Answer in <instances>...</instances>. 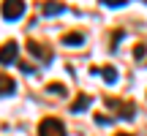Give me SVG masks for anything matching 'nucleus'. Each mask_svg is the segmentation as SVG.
<instances>
[{
	"label": "nucleus",
	"instance_id": "f257e3e1",
	"mask_svg": "<svg viewBox=\"0 0 147 136\" xmlns=\"http://www.w3.org/2000/svg\"><path fill=\"white\" fill-rule=\"evenodd\" d=\"M25 11H27V5L22 3V0H5V3L0 5V14H3V19H8V22L22 19Z\"/></svg>",
	"mask_w": 147,
	"mask_h": 136
},
{
	"label": "nucleus",
	"instance_id": "f03ea898",
	"mask_svg": "<svg viewBox=\"0 0 147 136\" xmlns=\"http://www.w3.org/2000/svg\"><path fill=\"white\" fill-rule=\"evenodd\" d=\"M38 136H65V125L57 120V117H47L38 125Z\"/></svg>",
	"mask_w": 147,
	"mask_h": 136
},
{
	"label": "nucleus",
	"instance_id": "7ed1b4c3",
	"mask_svg": "<svg viewBox=\"0 0 147 136\" xmlns=\"http://www.w3.org/2000/svg\"><path fill=\"white\" fill-rule=\"evenodd\" d=\"M16 57H19V44H16V41H5L3 46H0V65L14 63Z\"/></svg>",
	"mask_w": 147,
	"mask_h": 136
},
{
	"label": "nucleus",
	"instance_id": "20e7f679",
	"mask_svg": "<svg viewBox=\"0 0 147 136\" xmlns=\"http://www.w3.org/2000/svg\"><path fill=\"white\" fill-rule=\"evenodd\" d=\"M14 90H16L14 79H11V76H5V73H0V95H11Z\"/></svg>",
	"mask_w": 147,
	"mask_h": 136
},
{
	"label": "nucleus",
	"instance_id": "39448f33",
	"mask_svg": "<svg viewBox=\"0 0 147 136\" xmlns=\"http://www.w3.org/2000/svg\"><path fill=\"white\" fill-rule=\"evenodd\" d=\"M82 44H84L82 33H65L63 36V46H82Z\"/></svg>",
	"mask_w": 147,
	"mask_h": 136
},
{
	"label": "nucleus",
	"instance_id": "423d86ee",
	"mask_svg": "<svg viewBox=\"0 0 147 136\" xmlns=\"http://www.w3.org/2000/svg\"><path fill=\"white\" fill-rule=\"evenodd\" d=\"M101 76H104L106 84H115V82H117V71H115V65H104V68H101Z\"/></svg>",
	"mask_w": 147,
	"mask_h": 136
},
{
	"label": "nucleus",
	"instance_id": "0eeeda50",
	"mask_svg": "<svg viewBox=\"0 0 147 136\" xmlns=\"http://www.w3.org/2000/svg\"><path fill=\"white\" fill-rule=\"evenodd\" d=\"M90 101H93L90 95H76V101L71 104V112H82V109H87V106H90Z\"/></svg>",
	"mask_w": 147,
	"mask_h": 136
},
{
	"label": "nucleus",
	"instance_id": "6e6552de",
	"mask_svg": "<svg viewBox=\"0 0 147 136\" xmlns=\"http://www.w3.org/2000/svg\"><path fill=\"white\" fill-rule=\"evenodd\" d=\"M63 11H65L63 3H47V5H44V14H47V16H57V14H63Z\"/></svg>",
	"mask_w": 147,
	"mask_h": 136
},
{
	"label": "nucleus",
	"instance_id": "1a4fd4ad",
	"mask_svg": "<svg viewBox=\"0 0 147 136\" xmlns=\"http://www.w3.org/2000/svg\"><path fill=\"white\" fill-rule=\"evenodd\" d=\"M27 49H30V55H36V57H44V60H47V52H44V46H41V44L27 41Z\"/></svg>",
	"mask_w": 147,
	"mask_h": 136
},
{
	"label": "nucleus",
	"instance_id": "9d476101",
	"mask_svg": "<svg viewBox=\"0 0 147 136\" xmlns=\"http://www.w3.org/2000/svg\"><path fill=\"white\" fill-rule=\"evenodd\" d=\"M49 93H52V95H60V98H63V95L65 93H68V90H65V84H60V82H52V84H49Z\"/></svg>",
	"mask_w": 147,
	"mask_h": 136
},
{
	"label": "nucleus",
	"instance_id": "9b49d317",
	"mask_svg": "<svg viewBox=\"0 0 147 136\" xmlns=\"http://www.w3.org/2000/svg\"><path fill=\"white\" fill-rule=\"evenodd\" d=\"M120 117H123V120H131V117H134V104H125V106H123Z\"/></svg>",
	"mask_w": 147,
	"mask_h": 136
},
{
	"label": "nucleus",
	"instance_id": "f8f14e48",
	"mask_svg": "<svg viewBox=\"0 0 147 136\" xmlns=\"http://www.w3.org/2000/svg\"><path fill=\"white\" fill-rule=\"evenodd\" d=\"M144 52H147V49H144V44H136V49H134V57H136V60H142V57H144Z\"/></svg>",
	"mask_w": 147,
	"mask_h": 136
},
{
	"label": "nucleus",
	"instance_id": "ddd939ff",
	"mask_svg": "<svg viewBox=\"0 0 147 136\" xmlns=\"http://www.w3.org/2000/svg\"><path fill=\"white\" fill-rule=\"evenodd\" d=\"M106 5H109V8H120V5H125L128 0H104Z\"/></svg>",
	"mask_w": 147,
	"mask_h": 136
},
{
	"label": "nucleus",
	"instance_id": "4468645a",
	"mask_svg": "<svg viewBox=\"0 0 147 136\" xmlns=\"http://www.w3.org/2000/svg\"><path fill=\"white\" fill-rule=\"evenodd\" d=\"M95 123H98V125H109V117H104V114H95Z\"/></svg>",
	"mask_w": 147,
	"mask_h": 136
},
{
	"label": "nucleus",
	"instance_id": "2eb2a0df",
	"mask_svg": "<svg viewBox=\"0 0 147 136\" xmlns=\"http://www.w3.org/2000/svg\"><path fill=\"white\" fill-rule=\"evenodd\" d=\"M117 136H131V133H117Z\"/></svg>",
	"mask_w": 147,
	"mask_h": 136
}]
</instances>
